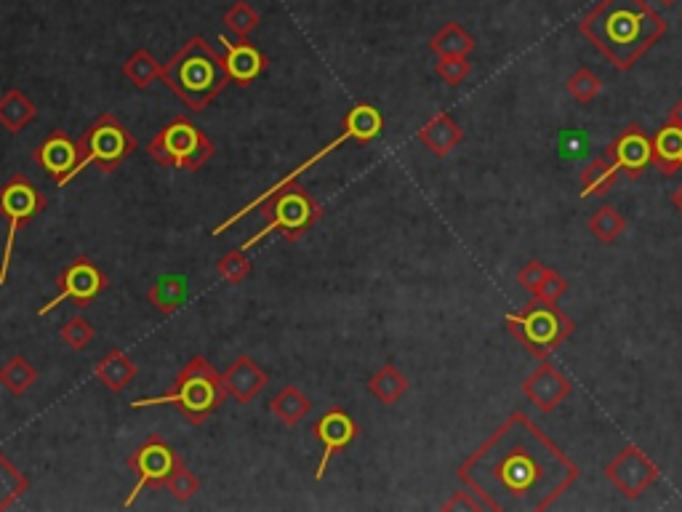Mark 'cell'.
<instances>
[{
  "instance_id": "obj_33",
  "label": "cell",
  "mask_w": 682,
  "mask_h": 512,
  "mask_svg": "<svg viewBox=\"0 0 682 512\" xmlns=\"http://www.w3.org/2000/svg\"><path fill=\"white\" fill-rule=\"evenodd\" d=\"M216 272H219V278L227 280L230 286H240V283L254 272V267H251V259H248L243 248H232V251H227V254L216 262Z\"/></svg>"
},
{
  "instance_id": "obj_25",
  "label": "cell",
  "mask_w": 682,
  "mask_h": 512,
  "mask_svg": "<svg viewBox=\"0 0 682 512\" xmlns=\"http://www.w3.org/2000/svg\"><path fill=\"white\" fill-rule=\"evenodd\" d=\"M619 171L621 168L613 163V158L608 155V152L597 155L595 160H589L579 176L581 198H592V195H603V192L611 190L613 182H616V176H619Z\"/></svg>"
},
{
  "instance_id": "obj_34",
  "label": "cell",
  "mask_w": 682,
  "mask_h": 512,
  "mask_svg": "<svg viewBox=\"0 0 682 512\" xmlns=\"http://www.w3.org/2000/svg\"><path fill=\"white\" fill-rule=\"evenodd\" d=\"M163 488H168V494L174 496L176 502L179 504H187L192 499V496L198 494L200 491V478L195 475V472L187 467V464H179L174 470V475L166 480V486Z\"/></svg>"
},
{
  "instance_id": "obj_38",
  "label": "cell",
  "mask_w": 682,
  "mask_h": 512,
  "mask_svg": "<svg viewBox=\"0 0 682 512\" xmlns=\"http://www.w3.org/2000/svg\"><path fill=\"white\" fill-rule=\"evenodd\" d=\"M565 291H568V280H565L560 272L549 267L544 280H541L539 286H536V291H533V299H539V302L544 304H557L563 299Z\"/></svg>"
},
{
  "instance_id": "obj_4",
  "label": "cell",
  "mask_w": 682,
  "mask_h": 512,
  "mask_svg": "<svg viewBox=\"0 0 682 512\" xmlns=\"http://www.w3.org/2000/svg\"><path fill=\"white\" fill-rule=\"evenodd\" d=\"M227 390H224L222 374L216 371L214 363L203 355H195L176 374L174 387L158 398H136L131 408L150 406H176V411L190 424H203L222 408Z\"/></svg>"
},
{
  "instance_id": "obj_2",
  "label": "cell",
  "mask_w": 682,
  "mask_h": 512,
  "mask_svg": "<svg viewBox=\"0 0 682 512\" xmlns=\"http://www.w3.org/2000/svg\"><path fill=\"white\" fill-rule=\"evenodd\" d=\"M581 35L621 72H629L669 30L648 0H597L579 22Z\"/></svg>"
},
{
  "instance_id": "obj_19",
  "label": "cell",
  "mask_w": 682,
  "mask_h": 512,
  "mask_svg": "<svg viewBox=\"0 0 682 512\" xmlns=\"http://www.w3.org/2000/svg\"><path fill=\"white\" fill-rule=\"evenodd\" d=\"M222 379L227 395L238 400V403H243V406L251 403V400L270 384V374H267L254 358H248V355H240V358L224 371Z\"/></svg>"
},
{
  "instance_id": "obj_15",
  "label": "cell",
  "mask_w": 682,
  "mask_h": 512,
  "mask_svg": "<svg viewBox=\"0 0 682 512\" xmlns=\"http://www.w3.org/2000/svg\"><path fill=\"white\" fill-rule=\"evenodd\" d=\"M523 392L533 406L547 414V411H555V408L571 395L573 382L555 366V363L544 360V363H541V366L523 382Z\"/></svg>"
},
{
  "instance_id": "obj_13",
  "label": "cell",
  "mask_w": 682,
  "mask_h": 512,
  "mask_svg": "<svg viewBox=\"0 0 682 512\" xmlns=\"http://www.w3.org/2000/svg\"><path fill=\"white\" fill-rule=\"evenodd\" d=\"M605 475H608L613 486L619 488V494L624 499H640L659 480L661 472L643 448L629 443V446L621 448L619 454L608 462Z\"/></svg>"
},
{
  "instance_id": "obj_22",
  "label": "cell",
  "mask_w": 682,
  "mask_h": 512,
  "mask_svg": "<svg viewBox=\"0 0 682 512\" xmlns=\"http://www.w3.org/2000/svg\"><path fill=\"white\" fill-rule=\"evenodd\" d=\"M94 376L107 387V390L120 392L126 390L128 384L136 379V366L126 352L118 350V347H112V350L104 352V358L94 366Z\"/></svg>"
},
{
  "instance_id": "obj_5",
  "label": "cell",
  "mask_w": 682,
  "mask_h": 512,
  "mask_svg": "<svg viewBox=\"0 0 682 512\" xmlns=\"http://www.w3.org/2000/svg\"><path fill=\"white\" fill-rule=\"evenodd\" d=\"M384 134V115H381V110L379 107H373V104H368V102H360V104H355L352 110L344 115V126H341V134L336 136V139H331V142L323 147V150H318L315 155H312L310 160H304L302 166H296L291 174H286L283 179H278V182L272 184L270 190H264L262 195L256 200H251L248 206H243L240 211H235V214L230 216V219H224L219 227H214V232L211 235H222L224 230H230V227H235V224L243 219L246 214H251V211H256V208L262 206L264 200L270 198L272 192L278 190V187H283L286 182H291V179H299V176L304 174V171H310L312 166H318L320 160L326 158V155H331V152H336L341 147L344 142H355V144H371V142H376L379 136Z\"/></svg>"
},
{
  "instance_id": "obj_35",
  "label": "cell",
  "mask_w": 682,
  "mask_h": 512,
  "mask_svg": "<svg viewBox=\"0 0 682 512\" xmlns=\"http://www.w3.org/2000/svg\"><path fill=\"white\" fill-rule=\"evenodd\" d=\"M565 88H568V94H571L576 102L589 104L597 94H600V88H603V80L597 78L595 72L589 70V67H581V70H576L571 78H568Z\"/></svg>"
},
{
  "instance_id": "obj_21",
  "label": "cell",
  "mask_w": 682,
  "mask_h": 512,
  "mask_svg": "<svg viewBox=\"0 0 682 512\" xmlns=\"http://www.w3.org/2000/svg\"><path fill=\"white\" fill-rule=\"evenodd\" d=\"M38 115V107L22 88H6L0 96V126L11 134H22Z\"/></svg>"
},
{
  "instance_id": "obj_24",
  "label": "cell",
  "mask_w": 682,
  "mask_h": 512,
  "mask_svg": "<svg viewBox=\"0 0 682 512\" xmlns=\"http://www.w3.org/2000/svg\"><path fill=\"white\" fill-rule=\"evenodd\" d=\"M147 299L160 315H174L184 302H187V278L179 275V272H171V275H160L152 288L147 291Z\"/></svg>"
},
{
  "instance_id": "obj_43",
  "label": "cell",
  "mask_w": 682,
  "mask_h": 512,
  "mask_svg": "<svg viewBox=\"0 0 682 512\" xmlns=\"http://www.w3.org/2000/svg\"><path fill=\"white\" fill-rule=\"evenodd\" d=\"M656 3H661V6H675L677 0H656Z\"/></svg>"
},
{
  "instance_id": "obj_8",
  "label": "cell",
  "mask_w": 682,
  "mask_h": 512,
  "mask_svg": "<svg viewBox=\"0 0 682 512\" xmlns=\"http://www.w3.org/2000/svg\"><path fill=\"white\" fill-rule=\"evenodd\" d=\"M147 155L163 168L198 171L214 158L216 147L211 136L190 118H174L147 142Z\"/></svg>"
},
{
  "instance_id": "obj_16",
  "label": "cell",
  "mask_w": 682,
  "mask_h": 512,
  "mask_svg": "<svg viewBox=\"0 0 682 512\" xmlns=\"http://www.w3.org/2000/svg\"><path fill=\"white\" fill-rule=\"evenodd\" d=\"M605 152L624 174L637 179L653 163V139L640 126H627Z\"/></svg>"
},
{
  "instance_id": "obj_23",
  "label": "cell",
  "mask_w": 682,
  "mask_h": 512,
  "mask_svg": "<svg viewBox=\"0 0 682 512\" xmlns=\"http://www.w3.org/2000/svg\"><path fill=\"white\" fill-rule=\"evenodd\" d=\"M653 163L664 176H675L682 168V128L664 123L653 136Z\"/></svg>"
},
{
  "instance_id": "obj_36",
  "label": "cell",
  "mask_w": 682,
  "mask_h": 512,
  "mask_svg": "<svg viewBox=\"0 0 682 512\" xmlns=\"http://www.w3.org/2000/svg\"><path fill=\"white\" fill-rule=\"evenodd\" d=\"M59 339H62L70 350L83 352L88 344L94 342V326H91L83 315H72V318L59 328Z\"/></svg>"
},
{
  "instance_id": "obj_42",
  "label": "cell",
  "mask_w": 682,
  "mask_h": 512,
  "mask_svg": "<svg viewBox=\"0 0 682 512\" xmlns=\"http://www.w3.org/2000/svg\"><path fill=\"white\" fill-rule=\"evenodd\" d=\"M672 200H675L677 211H682V184L680 187H675V192H672Z\"/></svg>"
},
{
  "instance_id": "obj_39",
  "label": "cell",
  "mask_w": 682,
  "mask_h": 512,
  "mask_svg": "<svg viewBox=\"0 0 682 512\" xmlns=\"http://www.w3.org/2000/svg\"><path fill=\"white\" fill-rule=\"evenodd\" d=\"M547 264L539 262V259H531L528 264H523L520 267V272H517V283L525 288V291H536V286H539L541 280H544V275H547Z\"/></svg>"
},
{
  "instance_id": "obj_11",
  "label": "cell",
  "mask_w": 682,
  "mask_h": 512,
  "mask_svg": "<svg viewBox=\"0 0 682 512\" xmlns=\"http://www.w3.org/2000/svg\"><path fill=\"white\" fill-rule=\"evenodd\" d=\"M182 464L176 448L160 435H147L144 443L136 448L134 454L128 456V467L136 475V483L126 499V507L136 502V496L142 494L144 488H160L166 486V480L174 475V470Z\"/></svg>"
},
{
  "instance_id": "obj_18",
  "label": "cell",
  "mask_w": 682,
  "mask_h": 512,
  "mask_svg": "<svg viewBox=\"0 0 682 512\" xmlns=\"http://www.w3.org/2000/svg\"><path fill=\"white\" fill-rule=\"evenodd\" d=\"M219 40L224 43V62H227L232 83L251 86V83L262 78L264 70H267V56L262 54V48L254 46L248 38L227 40L222 35Z\"/></svg>"
},
{
  "instance_id": "obj_12",
  "label": "cell",
  "mask_w": 682,
  "mask_h": 512,
  "mask_svg": "<svg viewBox=\"0 0 682 512\" xmlns=\"http://www.w3.org/2000/svg\"><path fill=\"white\" fill-rule=\"evenodd\" d=\"M56 283H59V294H56L54 299H48V302L40 307L38 310L40 318L48 315L54 307H59L62 302H75V307L86 310L88 304L96 302V299L107 291L110 278H107L88 256H78L75 262H70L64 267Z\"/></svg>"
},
{
  "instance_id": "obj_40",
  "label": "cell",
  "mask_w": 682,
  "mask_h": 512,
  "mask_svg": "<svg viewBox=\"0 0 682 512\" xmlns=\"http://www.w3.org/2000/svg\"><path fill=\"white\" fill-rule=\"evenodd\" d=\"M443 510L445 512H453V510H464V512L472 510L475 512V510H485V507H483V502H480V499H477V496L467 488V491H456V494H453L451 499L443 504Z\"/></svg>"
},
{
  "instance_id": "obj_1",
  "label": "cell",
  "mask_w": 682,
  "mask_h": 512,
  "mask_svg": "<svg viewBox=\"0 0 682 512\" xmlns=\"http://www.w3.org/2000/svg\"><path fill=\"white\" fill-rule=\"evenodd\" d=\"M493 512H544L579 480L581 467L523 411L483 440L456 470Z\"/></svg>"
},
{
  "instance_id": "obj_29",
  "label": "cell",
  "mask_w": 682,
  "mask_h": 512,
  "mask_svg": "<svg viewBox=\"0 0 682 512\" xmlns=\"http://www.w3.org/2000/svg\"><path fill=\"white\" fill-rule=\"evenodd\" d=\"M120 72H123V78L131 80L136 88H150L155 80L163 78V64L152 56L150 48H136L134 54L123 62Z\"/></svg>"
},
{
  "instance_id": "obj_10",
  "label": "cell",
  "mask_w": 682,
  "mask_h": 512,
  "mask_svg": "<svg viewBox=\"0 0 682 512\" xmlns=\"http://www.w3.org/2000/svg\"><path fill=\"white\" fill-rule=\"evenodd\" d=\"M46 206V195L27 176H11V182L0 187V216L8 222L6 246H3V259H0V286H6L8 280V267H11V256H14L16 235L24 230V224L43 214Z\"/></svg>"
},
{
  "instance_id": "obj_30",
  "label": "cell",
  "mask_w": 682,
  "mask_h": 512,
  "mask_svg": "<svg viewBox=\"0 0 682 512\" xmlns=\"http://www.w3.org/2000/svg\"><path fill=\"white\" fill-rule=\"evenodd\" d=\"M35 382H38V371L24 355H14L0 366V384L14 398H22L24 392H30Z\"/></svg>"
},
{
  "instance_id": "obj_20",
  "label": "cell",
  "mask_w": 682,
  "mask_h": 512,
  "mask_svg": "<svg viewBox=\"0 0 682 512\" xmlns=\"http://www.w3.org/2000/svg\"><path fill=\"white\" fill-rule=\"evenodd\" d=\"M461 139H464V131H461L459 123H456L448 112H437L435 118L429 120V123H424L419 131V142L424 144L432 155H437V158L451 155V152L461 144Z\"/></svg>"
},
{
  "instance_id": "obj_37",
  "label": "cell",
  "mask_w": 682,
  "mask_h": 512,
  "mask_svg": "<svg viewBox=\"0 0 682 512\" xmlns=\"http://www.w3.org/2000/svg\"><path fill=\"white\" fill-rule=\"evenodd\" d=\"M435 72L448 86H461L469 78L472 64H469V56H437Z\"/></svg>"
},
{
  "instance_id": "obj_6",
  "label": "cell",
  "mask_w": 682,
  "mask_h": 512,
  "mask_svg": "<svg viewBox=\"0 0 682 512\" xmlns=\"http://www.w3.org/2000/svg\"><path fill=\"white\" fill-rule=\"evenodd\" d=\"M259 208H262L264 227L256 232L254 238H248L240 246L243 251L259 246L272 232H280L286 240H299L323 216V208L318 206V200L304 190L299 179H291L283 187H278Z\"/></svg>"
},
{
  "instance_id": "obj_3",
  "label": "cell",
  "mask_w": 682,
  "mask_h": 512,
  "mask_svg": "<svg viewBox=\"0 0 682 512\" xmlns=\"http://www.w3.org/2000/svg\"><path fill=\"white\" fill-rule=\"evenodd\" d=\"M163 83L190 112H203L224 88L230 86V72L224 56L206 38H190L163 64Z\"/></svg>"
},
{
  "instance_id": "obj_26",
  "label": "cell",
  "mask_w": 682,
  "mask_h": 512,
  "mask_svg": "<svg viewBox=\"0 0 682 512\" xmlns=\"http://www.w3.org/2000/svg\"><path fill=\"white\" fill-rule=\"evenodd\" d=\"M270 408H272V414L278 416L280 422L286 424V427H299L304 416L310 414L312 400L304 395L302 387L288 384V387L275 392V398L270 400Z\"/></svg>"
},
{
  "instance_id": "obj_32",
  "label": "cell",
  "mask_w": 682,
  "mask_h": 512,
  "mask_svg": "<svg viewBox=\"0 0 682 512\" xmlns=\"http://www.w3.org/2000/svg\"><path fill=\"white\" fill-rule=\"evenodd\" d=\"M222 22L227 24V30H230L232 35H238V38H248V35L259 27L262 16H259V11H256L251 3L238 0V3H232V6L224 11Z\"/></svg>"
},
{
  "instance_id": "obj_31",
  "label": "cell",
  "mask_w": 682,
  "mask_h": 512,
  "mask_svg": "<svg viewBox=\"0 0 682 512\" xmlns=\"http://www.w3.org/2000/svg\"><path fill=\"white\" fill-rule=\"evenodd\" d=\"M624 230H627V216L621 214L619 208L600 206L595 214L589 216V232L600 243H613L616 238H621Z\"/></svg>"
},
{
  "instance_id": "obj_17",
  "label": "cell",
  "mask_w": 682,
  "mask_h": 512,
  "mask_svg": "<svg viewBox=\"0 0 682 512\" xmlns=\"http://www.w3.org/2000/svg\"><path fill=\"white\" fill-rule=\"evenodd\" d=\"M32 158H35V163L59 184L64 176L75 168V163H78V142H75L67 131H59V128H56V131H51V134L35 147Z\"/></svg>"
},
{
  "instance_id": "obj_9",
  "label": "cell",
  "mask_w": 682,
  "mask_h": 512,
  "mask_svg": "<svg viewBox=\"0 0 682 512\" xmlns=\"http://www.w3.org/2000/svg\"><path fill=\"white\" fill-rule=\"evenodd\" d=\"M504 323L509 334L517 336L525 350L536 358L552 355L576 328V323L557 304H544L539 299H533L525 310L509 312Z\"/></svg>"
},
{
  "instance_id": "obj_27",
  "label": "cell",
  "mask_w": 682,
  "mask_h": 512,
  "mask_svg": "<svg viewBox=\"0 0 682 512\" xmlns=\"http://www.w3.org/2000/svg\"><path fill=\"white\" fill-rule=\"evenodd\" d=\"M429 51L435 56H469L475 51V38L459 22H445L429 38Z\"/></svg>"
},
{
  "instance_id": "obj_41",
  "label": "cell",
  "mask_w": 682,
  "mask_h": 512,
  "mask_svg": "<svg viewBox=\"0 0 682 512\" xmlns=\"http://www.w3.org/2000/svg\"><path fill=\"white\" fill-rule=\"evenodd\" d=\"M667 123H675V126L682 128V99H677L675 107L669 110V120Z\"/></svg>"
},
{
  "instance_id": "obj_14",
  "label": "cell",
  "mask_w": 682,
  "mask_h": 512,
  "mask_svg": "<svg viewBox=\"0 0 682 512\" xmlns=\"http://www.w3.org/2000/svg\"><path fill=\"white\" fill-rule=\"evenodd\" d=\"M312 432H315V438H318L320 446H323V456H320L318 470H315V480H323V475H326L328 470V462H331L336 454H341V451L357 438V422L344 411V408L336 406L320 416L318 422H315V427H312Z\"/></svg>"
},
{
  "instance_id": "obj_7",
  "label": "cell",
  "mask_w": 682,
  "mask_h": 512,
  "mask_svg": "<svg viewBox=\"0 0 682 512\" xmlns=\"http://www.w3.org/2000/svg\"><path fill=\"white\" fill-rule=\"evenodd\" d=\"M136 139L112 112H102L91 126L83 131L78 139V163L70 174L64 176L59 187L70 184L78 174H83L88 166L102 168V171H115V168L134 155Z\"/></svg>"
},
{
  "instance_id": "obj_28",
  "label": "cell",
  "mask_w": 682,
  "mask_h": 512,
  "mask_svg": "<svg viewBox=\"0 0 682 512\" xmlns=\"http://www.w3.org/2000/svg\"><path fill=\"white\" fill-rule=\"evenodd\" d=\"M368 392H371L373 398L379 400V403H384V406H395L397 400L403 398L405 392H408V379H405L403 374H400V368H395L392 363H387V366H381L376 374L368 379Z\"/></svg>"
}]
</instances>
